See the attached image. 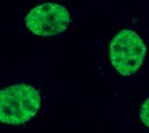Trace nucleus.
Returning <instances> with one entry per match:
<instances>
[{
  "label": "nucleus",
  "instance_id": "obj_4",
  "mask_svg": "<svg viewBox=\"0 0 149 133\" xmlns=\"http://www.w3.org/2000/svg\"><path fill=\"white\" fill-rule=\"evenodd\" d=\"M140 118L144 126L149 128V98L144 101L141 107Z\"/></svg>",
  "mask_w": 149,
  "mask_h": 133
},
{
  "label": "nucleus",
  "instance_id": "obj_2",
  "mask_svg": "<svg viewBox=\"0 0 149 133\" xmlns=\"http://www.w3.org/2000/svg\"><path fill=\"white\" fill-rule=\"evenodd\" d=\"M146 53L143 40L131 29L120 30L109 44L111 64L122 76L134 75L143 65Z\"/></svg>",
  "mask_w": 149,
  "mask_h": 133
},
{
  "label": "nucleus",
  "instance_id": "obj_1",
  "mask_svg": "<svg viewBox=\"0 0 149 133\" xmlns=\"http://www.w3.org/2000/svg\"><path fill=\"white\" fill-rule=\"evenodd\" d=\"M41 107V95L27 84H14L0 90V123L21 125L37 114Z\"/></svg>",
  "mask_w": 149,
  "mask_h": 133
},
{
  "label": "nucleus",
  "instance_id": "obj_3",
  "mask_svg": "<svg viewBox=\"0 0 149 133\" xmlns=\"http://www.w3.org/2000/svg\"><path fill=\"white\" fill-rule=\"evenodd\" d=\"M71 16L61 4L47 2L34 7L25 17L26 26L33 34L42 37L58 35L67 29Z\"/></svg>",
  "mask_w": 149,
  "mask_h": 133
}]
</instances>
